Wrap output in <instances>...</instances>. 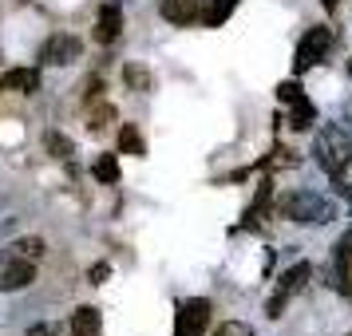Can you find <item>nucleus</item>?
<instances>
[{
	"label": "nucleus",
	"instance_id": "1",
	"mask_svg": "<svg viewBox=\"0 0 352 336\" xmlns=\"http://www.w3.org/2000/svg\"><path fill=\"white\" fill-rule=\"evenodd\" d=\"M273 210H277V218L297 222V225H324V222L336 218L333 202L320 198V194H313V190H285L277 202H273Z\"/></svg>",
	"mask_w": 352,
	"mask_h": 336
},
{
	"label": "nucleus",
	"instance_id": "2",
	"mask_svg": "<svg viewBox=\"0 0 352 336\" xmlns=\"http://www.w3.org/2000/svg\"><path fill=\"white\" fill-rule=\"evenodd\" d=\"M313 159L329 170L333 178H344V166L352 162V139H349V127L340 123H324L317 135V143H313Z\"/></svg>",
	"mask_w": 352,
	"mask_h": 336
},
{
	"label": "nucleus",
	"instance_id": "3",
	"mask_svg": "<svg viewBox=\"0 0 352 336\" xmlns=\"http://www.w3.org/2000/svg\"><path fill=\"white\" fill-rule=\"evenodd\" d=\"M277 103H281V107H289L285 123L293 131H313V123H317V107H313V99L305 96V87L297 80L277 83Z\"/></svg>",
	"mask_w": 352,
	"mask_h": 336
},
{
	"label": "nucleus",
	"instance_id": "4",
	"mask_svg": "<svg viewBox=\"0 0 352 336\" xmlns=\"http://www.w3.org/2000/svg\"><path fill=\"white\" fill-rule=\"evenodd\" d=\"M329 48H333V32H329L324 24H313V28L297 40V52H293V76H305L309 67L324 64Z\"/></svg>",
	"mask_w": 352,
	"mask_h": 336
},
{
	"label": "nucleus",
	"instance_id": "5",
	"mask_svg": "<svg viewBox=\"0 0 352 336\" xmlns=\"http://www.w3.org/2000/svg\"><path fill=\"white\" fill-rule=\"evenodd\" d=\"M309 277H313V265L309 261H297V265H289L285 273H281V281H277V289H273V297L265 301V317L277 320L281 313H285V304L301 293L305 285H309Z\"/></svg>",
	"mask_w": 352,
	"mask_h": 336
},
{
	"label": "nucleus",
	"instance_id": "6",
	"mask_svg": "<svg viewBox=\"0 0 352 336\" xmlns=\"http://www.w3.org/2000/svg\"><path fill=\"white\" fill-rule=\"evenodd\" d=\"M210 328V301L206 297H186L175 304V336H206Z\"/></svg>",
	"mask_w": 352,
	"mask_h": 336
},
{
	"label": "nucleus",
	"instance_id": "7",
	"mask_svg": "<svg viewBox=\"0 0 352 336\" xmlns=\"http://www.w3.org/2000/svg\"><path fill=\"white\" fill-rule=\"evenodd\" d=\"M32 281H36L32 257L16 254V249H4V254H0V293H16V289L32 285Z\"/></svg>",
	"mask_w": 352,
	"mask_h": 336
},
{
	"label": "nucleus",
	"instance_id": "8",
	"mask_svg": "<svg viewBox=\"0 0 352 336\" xmlns=\"http://www.w3.org/2000/svg\"><path fill=\"white\" fill-rule=\"evenodd\" d=\"M80 36H72V32H52L48 40H44V48H40V64H48V67H67V64H76L80 60Z\"/></svg>",
	"mask_w": 352,
	"mask_h": 336
},
{
	"label": "nucleus",
	"instance_id": "9",
	"mask_svg": "<svg viewBox=\"0 0 352 336\" xmlns=\"http://www.w3.org/2000/svg\"><path fill=\"white\" fill-rule=\"evenodd\" d=\"M210 0H159V16L186 28V24H202V12H206Z\"/></svg>",
	"mask_w": 352,
	"mask_h": 336
},
{
	"label": "nucleus",
	"instance_id": "10",
	"mask_svg": "<svg viewBox=\"0 0 352 336\" xmlns=\"http://www.w3.org/2000/svg\"><path fill=\"white\" fill-rule=\"evenodd\" d=\"M123 32V4L119 0H107L103 8H99V20H96V44H115Z\"/></svg>",
	"mask_w": 352,
	"mask_h": 336
},
{
	"label": "nucleus",
	"instance_id": "11",
	"mask_svg": "<svg viewBox=\"0 0 352 336\" xmlns=\"http://www.w3.org/2000/svg\"><path fill=\"white\" fill-rule=\"evenodd\" d=\"M333 265H336L340 293H344V297H352V225L344 229V238H336V245H333Z\"/></svg>",
	"mask_w": 352,
	"mask_h": 336
},
{
	"label": "nucleus",
	"instance_id": "12",
	"mask_svg": "<svg viewBox=\"0 0 352 336\" xmlns=\"http://www.w3.org/2000/svg\"><path fill=\"white\" fill-rule=\"evenodd\" d=\"M0 91L32 96V91H40V71L36 67H8V71H0Z\"/></svg>",
	"mask_w": 352,
	"mask_h": 336
},
{
	"label": "nucleus",
	"instance_id": "13",
	"mask_svg": "<svg viewBox=\"0 0 352 336\" xmlns=\"http://www.w3.org/2000/svg\"><path fill=\"white\" fill-rule=\"evenodd\" d=\"M44 146H48V155L56 162H64L67 170H76V143L67 139V135H60V131H48L44 135Z\"/></svg>",
	"mask_w": 352,
	"mask_h": 336
},
{
	"label": "nucleus",
	"instance_id": "14",
	"mask_svg": "<svg viewBox=\"0 0 352 336\" xmlns=\"http://www.w3.org/2000/svg\"><path fill=\"white\" fill-rule=\"evenodd\" d=\"M99 324H103V317L96 304H80L72 317V336H99Z\"/></svg>",
	"mask_w": 352,
	"mask_h": 336
},
{
	"label": "nucleus",
	"instance_id": "15",
	"mask_svg": "<svg viewBox=\"0 0 352 336\" xmlns=\"http://www.w3.org/2000/svg\"><path fill=\"white\" fill-rule=\"evenodd\" d=\"M273 202V182L270 178H265V182H261V186H257V198H254V206L245 210V229H257V225H261V214H265V206H270Z\"/></svg>",
	"mask_w": 352,
	"mask_h": 336
},
{
	"label": "nucleus",
	"instance_id": "16",
	"mask_svg": "<svg viewBox=\"0 0 352 336\" xmlns=\"http://www.w3.org/2000/svg\"><path fill=\"white\" fill-rule=\"evenodd\" d=\"M123 83H127V91H139V96L155 91V76L143 64H123Z\"/></svg>",
	"mask_w": 352,
	"mask_h": 336
},
{
	"label": "nucleus",
	"instance_id": "17",
	"mask_svg": "<svg viewBox=\"0 0 352 336\" xmlns=\"http://www.w3.org/2000/svg\"><path fill=\"white\" fill-rule=\"evenodd\" d=\"M119 150H123V155H135V159L146 155V143H143V135H139L135 123H123V127H119Z\"/></svg>",
	"mask_w": 352,
	"mask_h": 336
},
{
	"label": "nucleus",
	"instance_id": "18",
	"mask_svg": "<svg viewBox=\"0 0 352 336\" xmlns=\"http://www.w3.org/2000/svg\"><path fill=\"white\" fill-rule=\"evenodd\" d=\"M234 8H238V0H210L206 12H202V24H206V28H222Z\"/></svg>",
	"mask_w": 352,
	"mask_h": 336
},
{
	"label": "nucleus",
	"instance_id": "19",
	"mask_svg": "<svg viewBox=\"0 0 352 336\" xmlns=\"http://www.w3.org/2000/svg\"><path fill=\"white\" fill-rule=\"evenodd\" d=\"M91 175H96L99 182L115 186V182H119V159H115V155H99V159L91 162Z\"/></svg>",
	"mask_w": 352,
	"mask_h": 336
},
{
	"label": "nucleus",
	"instance_id": "20",
	"mask_svg": "<svg viewBox=\"0 0 352 336\" xmlns=\"http://www.w3.org/2000/svg\"><path fill=\"white\" fill-rule=\"evenodd\" d=\"M8 249H16V254H24V257H32V261H40L44 257V238H16Z\"/></svg>",
	"mask_w": 352,
	"mask_h": 336
},
{
	"label": "nucleus",
	"instance_id": "21",
	"mask_svg": "<svg viewBox=\"0 0 352 336\" xmlns=\"http://www.w3.org/2000/svg\"><path fill=\"white\" fill-rule=\"evenodd\" d=\"M107 123H115V107H107V103H99L96 111H91V123H87V131H96V135H103V131H107Z\"/></svg>",
	"mask_w": 352,
	"mask_h": 336
},
{
	"label": "nucleus",
	"instance_id": "22",
	"mask_svg": "<svg viewBox=\"0 0 352 336\" xmlns=\"http://www.w3.org/2000/svg\"><path fill=\"white\" fill-rule=\"evenodd\" d=\"M210 336H254V328H250V324H241V320H222Z\"/></svg>",
	"mask_w": 352,
	"mask_h": 336
},
{
	"label": "nucleus",
	"instance_id": "23",
	"mask_svg": "<svg viewBox=\"0 0 352 336\" xmlns=\"http://www.w3.org/2000/svg\"><path fill=\"white\" fill-rule=\"evenodd\" d=\"M107 277H111V265H107V261H96V265H91V273H87V281H91V285H103Z\"/></svg>",
	"mask_w": 352,
	"mask_h": 336
},
{
	"label": "nucleus",
	"instance_id": "24",
	"mask_svg": "<svg viewBox=\"0 0 352 336\" xmlns=\"http://www.w3.org/2000/svg\"><path fill=\"white\" fill-rule=\"evenodd\" d=\"M24 336H60V324H32Z\"/></svg>",
	"mask_w": 352,
	"mask_h": 336
},
{
	"label": "nucleus",
	"instance_id": "25",
	"mask_svg": "<svg viewBox=\"0 0 352 336\" xmlns=\"http://www.w3.org/2000/svg\"><path fill=\"white\" fill-rule=\"evenodd\" d=\"M320 8H324V12H336V8H340V0H320Z\"/></svg>",
	"mask_w": 352,
	"mask_h": 336
},
{
	"label": "nucleus",
	"instance_id": "26",
	"mask_svg": "<svg viewBox=\"0 0 352 336\" xmlns=\"http://www.w3.org/2000/svg\"><path fill=\"white\" fill-rule=\"evenodd\" d=\"M344 76H349V80H352V60H349V64H344Z\"/></svg>",
	"mask_w": 352,
	"mask_h": 336
},
{
	"label": "nucleus",
	"instance_id": "27",
	"mask_svg": "<svg viewBox=\"0 0 352 336\" xmlns=\"http://www.w3.org/2000/svg\"><path fill=\"white\" fill-rule=\"evenodd\" d=\"M344 336H352V333H344Z\"/></svg>",
	"mask_w": 352,
	"mask_h": 336
}]
</instances>
